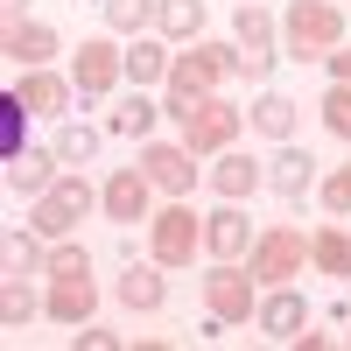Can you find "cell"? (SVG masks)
<instances>
[{"label": "cell", "instance_id": "603a6c76", "mask_svg": "<svg viewBox=\"0 0 351 351\" xmlns=\"http://www.w3.org/2000/svg\"><path fill=\"white\" fill-rule=\"evenodd\" d=\"M309 267L316 274H351V232L344 225H316L309 232Z\"/></svg>", "mask_w": 351, "mask_h": 351}, {"label": "cell", "instance_id": "7402d4cb", "mask_svg": "<svg viewBox=\"0 0 351 351\" xmlns=\"http://www.w3.org/2000/svg\"><path fill=\"white\" fill-rule=\"evenodd\" d=\"M155 36L162 43H204V0H155Z\"/></svg>", "mask_w": 351, "mask_h": 351}, {"label": "cell", "instance_id": "d4e9b609", "mask_svg": "<svg viewBox=\"0 0 351 351\" xmlns=\"http://www.w3.org/2000/svg\"><path fill=\"white\" fill-rule=\"evenodd\" d=\"M155 120H162V106H148V99L134 92V106H112V112H106V134H120V141H148Z\"/></svg>", "mask_w": 351, "mask_h": 351}, {"label": "cell", "instance_id": "7a4b0ae2", "mask_svg": "<svg viewBox=\"0 0 351 351\" xmlns=\"http://www.w3.org/2000/svg\"><path fill=\"white\" fill-rule=\"evenodd\" d=\"M281 56H295V64H324V56L344 43V8L330 0H295V8L281 14Z\"/></svg>", "mask_w": 351, "mask_h": 351}, {"label": "cell", "instance_id": "4fadbf2b", "mask_svg": "<svg viewBox=\"0 0 351 351\" xmlns=\"http://www.w3.org/2000/svg\"><path fill=\"white\" fill-rule=\"evenodd\" d=\"M92 309H99V288L92 274H49V295H43V316L49 324H92Z\"/></svg>", "mask_w": 351, "mask_h": 351}, {"label": "cell", "instance_id": "1f68e13d", "mask_svg": "<svg viewBox=\"0 0 351 351\" xmlns=\"http://www.w3.org/2000/svg\"><path fill=\"white\" fill-rule=\"evenodd\" d=\"M49 274H92V253L71 246V239H56V246H49Z\"/></svg>", "mask_w": 351, "mask_h": 351}, {"label": "cell", "instance_id": "6da1fadb", "mask_svg": "<svg viewBox=\"0 0 351 351\" xmlns=\"http://www.w3.org/2000/svg\"><path fill=\"white\" fill-rule=\"evenodd\" d=\"M232 77H239V49H232V43H183L176 64H169V84H162V112L183 127L190 112L204 99H218Z\"/></svg>", "mask_w": 351, "mask_h": 351}, {"label": "cell", "instance_id": "484cf974", "mask_svg": "<svg viewBox=\"0 0 351 351\" xmlns=\"http://www.w3.org/2000/svg\"><path fill=\"white\" fill-rule=\"evenodd\" d=\"M8 274H49V239H43L36 225L8 232Z\"/></svg>", "mask_w": 351, "mask_h": 351}, {"label": "cell", "instance_id": "30bf717a", "mask_svg": "<svg viewBox=\"0 0 351 351\" xmlns=\"http://www.w3.org/2000/svg\"><path fill=\"white\" fill-rule=\"evenodd\" d=\"M197 162H204V155H190V141H148V148H141V169H148V183H155L162 197H190Z\"/></svg>", "mask_w": 351, "mask_h": 351}, {"label": "cell", "instance_id": "5b68a950", "mask_svg": "<svg viewBox=\"0 0 351 351\" xmlns=\"http://www.w3.org/2000/svg\"><path fill=\"white\" fill-rule=\"evenodd\" d=\"M260 295L267 288L253 281V267H239V260H218L211 274H204V316H218V324H253L260 316Z\"/></svg>", "mask_w": 351, "mask_h": 351}, {"label": "cell", "instance_id": "f1b7e54d", "mask_svg": "<svg viewBox=\"0 0 351 351\" xmlns=\"http://www.w3.org/2000/svg\"><path fill=\"white\" fill-rule=\"evenodd\" d=\"M99 134H106V127H64L49 148H56V162H92V155H99Z\"/></svg>", "mask_w": 351, "mask_h": 351}, {"label": "cell", "instance_id": "ac0fdd59", "mask_svg": "<svg viewBox=\"0 0 351 351\" xmlns=\"http://www.w3.org/2000/svg\"><path fill=\"white\" fill-rule=\"evenodd\" d=\"M260 183H267V162H246L239 148L211 155V190H218V197H232V204H239V197H253Z\"/></svg>", "mask_w": 351, "mask_h": 351}, {"label": "cell", "instance_id": "9a60e30c", "mask_svg": "<svg viewBox=\"0 0 351 351\" xmlns=\"http://www.w3.org/2000/svg\"><path fill=\"white\" fill-rule=\"evenodd\" d=\"M169 267L162 260H127V274L112 281V295H120V309H134V316H155L162 302H169V281H162Z\"/></svg>", "mask_w": 351, "mask_h": 351}, {"label": "cell", "instance_id": "4dcf8cb0", "mask_svg": "<svg viewBox=\"0 0 351 351\" xmlns=\"http://www.w3.org/2000/svg\"><path fill=\"white\" fill-rule=\"evenodd\" d=\"M316 190H324V211H330V218H351V162H344V169H330Z\"/></svg>", "mask_w": 351, "mask_h": 351}, {"label": "cell", "instance_id": "44dd1931", "mask_svg": "<svg viewBox=\"0 0 351 351\" xmlns=\"http://www.w3.org/2000/svg\"><path fill=\"white\" fill-rule=\"evenodd\" d=\"M295 120H302L295 99H281V92H260L253 112H246V127H253L260 141H274V148H281V141H295Z\"/></svg>", "mask_w": 351, "mask_h": 351}, {"label": "cell", "instance_id": "3957f363", "mask_svg": "<svg viewBox=\"0 0 351 351\" xmlns=\"http://www.w3.org/2000/svg\"><path fill=\"white\" fill-rule=\"evenodd\" d=\"M84 211H99V190L84 183V176H56L43 197H28V225H36L49 246H56V239H71Z\"/></svg>", "mask_w": 351, "mask_h": 351}, {"label": "cell", "instance_id": "ba28073f", "mask_svg": "<svg viewBox=\"0 0 351 351\" xmlns=\"http://www.w3.org/2000/svg\"><path fill=\"white\" fill-rule=\"evenodd\" d=\"M239 134H246V106H225V99H204L190 120H183V141H190V155H225V148H239Z\"/></svg>", "mask_w": 351, "mask_h": 351}, {"label": "cell", "instance_id": "9c48e42d", "mask_svg": "<svg viewBox=\"0 0 351 351\" xmlns=\"http://www.w3.org/2000/svg\"><path fill=\"white\" fill-rule=\"evenodd\" d=\"M155 183H148V169H112L106 183H99V211L112 218V225H148L155 218Z\"/></svg>", "mask_w": 351, "mask_h": 351}, {"label": "cell", "instance_id": "52a82bcc", "mask_svg": "<svg viewBox=\"0 0 351 351\" xmlns=\"http://www.w3.org/2000/svg\"><path fill=\"white\" fill-rule=\"evenodd\" d=\"M71 84H77V99H112V92L127 84V49L112 43V28H106V36H92V43H77Z\"/></svg>", "mask_w": 351, "mask_h": 351}, {"label": "cell", "instance_id": "5bb4252c", "mask_svg": "<svg viewBox=\"0 0 351 351\" xmlns=\"http://www.w3.org/2000/svg\"><path fill=\"white\" fill-rule=\"evenodd\" d=\"M0 49L14 56L21 71H36V64H56V49H64V36H56L49 21H28V14H14L8 28H0Z\"/></svg>", "mask_w": 351, "mask_h": 351}, {"label": "cell", "instance_id": "d590c367", "mask_svg": "<svg viewBox=\"0 0 351 351\" xmlns=\"http://www.w3.org/2000/svg\"><path fill=\"white\" fill-rule=\"evenodd\" d=\"M344 344H351V330H344Z\"/></svg>", "mask_w": 351, "mask_h": 351}, {"label": "cell", "instance_id": "836d02e7", "mask_svg": "<svg viewBox=\"0 0 351 351\" xmlns=\"http://www.w3.org/2000/svg\"><path fill=\"white\" fill-rule=\"evenodd\" d=\"M324 71H330V84H351V49H344V43L324 56Z\"/></svg>", "mask_w": 351, "mask_h": 351}, {"label": "cell", "instance_id": "e575fe53", "mask_svg": "<svg viewBox=\"0 0 351 351\" xmlns=\"http://www.w3.org/2000/svg\"><path fill=\"white\" fill-rule=\"evenodd\" d=\"M112 344H120L112 330H84V324H77V351H112Z\"/></svg>", "mask_w": 351, "mask_h": 351}, {"label": "cell", "instance_id": "83f0119b", "mask_svg": "<svg viewBox=\"0 0 351 351\" xmlns=\"http://www.w3.org/2000/svg\"><path fill=\"white\" fill-rule=\"evenodd\" d=\"M28 316H43V302H36V288H28L21 274H8V281H0V324H8V330H21Z\"/></svg>", "mask_w": 351, "mask_h": 351}, {"label": "cell", "instance_id": "d6986e66", "mask_svg": "<svg viewBox=\"0 0 351 351\" xmlns=\"http://www.w3.org/2000/svg\"><path fill=\"white\" fill-rule=\"evenodd\" d=\"M267 183H274V197H288V204H302L309 190H316V162L302 155V148H274V162H267Z\"/></svg>", "mask_w": 351, "mask_h": 351}, {"label": "cell", "instance_id": "4316f807", "mask_svg": "<svg viewBox=\"0 0 351 351\" xmlns=\"http://www.w3.org/2000/svg\"><path fill=\"white\" fill-rule=\"evenodd\" d=\"M99 14L112 36H148L155 28V0H99Z\"/></svg>", "mask_w": 351, "mask_h": 351}, {"label": "cell", "instance_id": "ffe728a7", "mask_svg": "<svg viewBox=\"0 0 351 351\" xmlns=\"http://www.w3.org/2000/svg\"><path fill=\"white\" fill-rule=\"evenodd\" d=\"M169 64H176V43L134 36V49H127V84H134V92H141V84H169Z\"/></svg>", "mask_w": 351, "mask_h": 351}, {"label": "cell", "instance_id": "277c9868", "mask_svg": "<svg viewBox=\"0 0 351 351\" xmlns=\"http://www.w3.org/2000/svg\"><path fill=\"white\" fill-rule=\"evenodd\" d=\"M197 253H204V218L190 211V197H169L162 211L148 218V260H162V267H190Z\"/></svg>", "mask_w": 351, "mask_h": 351}, {"label": "cell", "instance_id": "7c38bea8", "mask_svg": "<svg viewBox=\"0 0 351 351\" xmlns=\"http://www.w3.org/2000/svg\"><path fill=\"white\" fill-rule=\"evenodd\" d=\"M253 239H260V232H253V218H246L232 197L218 204L211 218H204V253H211V260H246V253H253Z\"/></svg>", "mask_w": 351, "mask_h": 351}, {"label": "cell", "instance_id": "2e32d148", "mask_svg": "<svg viewBox=\"0 0 351 351\" xmlns=\"http://www.w3.org/2000/svg\"><path fill=\"white\" fill-rule=\"evenodd\" d=\"M14 92H21V106L36 112V120H56V112H64V106L77 99V84H71L64 71H49V64H36V71H21V84H14Z\"/></svg>", "mask_w": 351, "mask_h": 351}, {"label": "cell", "instance_id": "f546056e", "mask_svg": "<svg viewBox=\"0 0 351 351\" xmlns=\"http://www.w3.org/2000/svg\"><path fill=\"white\" fill-rule=\"evenodd\" d=\"M324 134L351 141V84H330V92H324Z\"/></svg>", "mask_w": 351, "mask_h": 351}, {"label": "cell", "instance_id": "cb8c5ba5", "mask_svg": "<svg viewBox=\"0 0 351 351\" xmlns=\"http://www.w3.org/2000/svg\"><path fill=\"white\" fill-rule=\"evenodd\" d=\"M232 36H239V49H274V43H281V14H267L260 0H239Z\"/></svg>", "mask_w": 351, "mask_h": 351}, {"label": "cell", "instance_id": "8992f818", "mask_svg": "<svg viewBox=\"0 0 351 351\" xmlns=\"http://www.w3.org/2000/svg\"><path fill=\"white\" fill-rule=\"evenodd\" d=\"M246 267H253V281H260V288H281V281H295V274L309 267V232H302V225H267V232L253 239Z\"/></svg>", "mask_w": 351, "mask_h": 351}, {"label": "cell", "instance_id": "d6a6232c", "mask_svg": "<svg viewBox=\"0 0 351 351\" xmlns=\"http://www.w3.org/2000/svg\"><path fill=\"white\" fill-rule=\"evenodd\" d=\"M274 64H281L274 49H246V56H239V77H246V84H267V77H274Z\"/></svg>", "mask_w": 351, "mask_h": 351}, {"label": "cell", "instance_id": "e0dca14e", "mask_svg": "<svg viewBox=\"0 0 351 351\" xmlns=\"http://www.w3.org/2000/svg\"><path fill=\"white\" fill-rule=\"evenodd\" d=\"M56 176H64L56 148H14V155H8V190H14V197H43Z\"/></svg>", "mask_w": 351, "mask_h": 351}, {"label": "cell", "instance_id": "8fae6325", "mask_svg": "<svg viewBox=\"0 0 351 351\" xmlns=\"http://www.w3.org/2000/svg\"><path fill=\"white\" fill-rule=\"evenodd\" d=\"M253 324L267 330L274 344H295V337L309 330V302H302V288H295V281L267 288V295H260V316H253Z\"/></svg>", "mask_w": 351, "mask_h": 351}]
</instances>
